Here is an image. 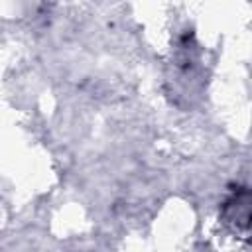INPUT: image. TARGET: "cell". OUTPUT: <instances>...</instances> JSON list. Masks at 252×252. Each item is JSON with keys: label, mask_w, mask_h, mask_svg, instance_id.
<instances>
[{"label": "cell", "mask_w": 252, "mask_h": 252, "mask_svg": "<svg viewBox=\"0 0 252 252\" xmlns=\"http://www.w3.org/2000/svg\"><path fill=\"white\" fill-rule=\"evenodd\" d=\"M222 215L228 222H236V226L246 230L250 219V191L240 187V191L232 193L222 205Z\"/></svg>", "instance_id": "obj_1"}]
</instances>
